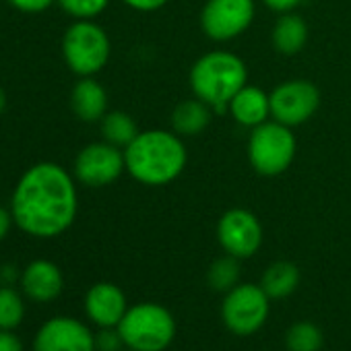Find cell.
Segmentation results:
<instances>
[{
    "label": "cell",
    "instance_id": "20",
    "mask_svg": "<svg viewBox=\"0 0 351 351\" xmlns=\"http://www.w3.org/2000/svg\"><path fill=\"white\" fill-rule=\"evenodd\" d=\"M101 134H104V141H108L110 145H116L120 149H126L134 136L141 132L136 128V122L130 114L126 112H108L101 120Z\"/></svg>",
    "mask_w": 351,
    "mask_h": 351
},
{
    "label": "cell",
    "instance_id": "22",
    "mask_svg": "<svg viewBox=\"0 0 351 351\" xmlns=\"http://www.w3.org/2000/svg\"><path fill=\"white\" fill-rule=\"evenodd\" d=\"M285 345L289 351H320L324 345V337L314 322L300 320L289 326L285 335Z\"/></svg>",
    "mask_w": 351,
    "mask_h": 351
},
{
    "label": "cell",
    "instance_id": "12",
    "mask_svg": "<svg viewBox=\"0 0 351 351\" xmlns=\"http://www.w3.org/2000/svg\"><path fill=\"white\" fill-rule=\"evenodd\" d=\"M34 351H95V335L77 318L54 316L38 328Z\"/></svg>",
    "mask_w": 351,
    "mask_h": 351
},
{
    "label": "cell",
    "instance_id": "33",
    "mask_svg": "<svg viewBox=\"0 0 351 351\" xmlns=\"http://www.w3.org/2000/svg\"><path fill=\"white\" fill-rule=\"evenodd\" d=\"M128 351H132V349H128Z\"/></svg>",
    "mask_w": 351,
    "mask_h": 351
},
{
    "label": "cell",
    "instance_id": "27",
    "mask_svg": "<svg viewBox=\"0 0 351 351\" xmlns=\"http://www.w3.org/2000/svg\"><path fill=\"white\" fill-rule=\"evenodd\" d=\"M122 3L138 13H153L161 7H165L169 0H122Z\"/></svg>",
    "mask_w": 351,
    "mask_h": 351
},
{
    "label": "cell",
    "instance_id": "16",
    "mask_svg": "<svg viewBox=\"0 0 351 351\" xmlns=\"http://www.w3.org/2000/svg\"><path fill=\"white\" fill-rule=\"evenodd\" d=\"M71 108L83 122H97L108 114V93L93 77H81L71 93Z\"/></svg>",
    "mask_w": 351,
    "mask_h": 351
},
{
    "label": "cell",
    "instance_id": "24",
    "mask_svg": "<svg viewBox=\"0 0 351 351\" xmlns=\"http://www.w3.org/2000/svg\"><path fill=\"white\" fill-rule=\"evenodd\" d=\"M58 5L75 19H93L108 9L110 0H58Z\"/></svg>",
    "mask_w": 351,
    "mask_h": 351
},
{
    "label": "cell",
    "instance_id": "4",
    "mask_svg": "<svg viewBox=\"0 0 351 351\" xmlns=\"http://www.w3.org/2000/svg\"><path fill=\"white\" fill-rule=\"evenodd\" d=\"M118 330L124 345L132 351H163L176 337V320L165 306L141 302L128 306Z\"/></svg>",
    "mask_w": 351,
    "mask_h": 351
},
{
    "label": "cell",
    "instance_id": "31",
    "mask_svg": "<svg viewBox=\"0 0 351 351\" xmlns=\"http://www.w3.org/2000/svg\"><path fill=\"white\" fill-rule=\"evenodd\" d=\"M11 223H15L11 211H7L5 207H0V242L7 238V234L11 230Z\"/></svg>",
    "mask_w": 351,
    "mask_h": 351
},
{
    "label": "cell",
    "instance_id": "10",
    "mask_svg": "<svg viewBox=\"0 0 351 351\" xmlns=\"http://www.w3.org/2000/svg\"><path fill=\"white\" fill-rule=\"evenodd\" d=\"M122 171H126L124 149L110 145L108 141L83 147L75 159V178L89 189H101L116 182Z\"/></svg>",
    "mask_w": 351,
    "mask_h": 351
},
{
    "label": "cell",
    "instance_id": "32",
    "mask_svg": "<svg viewBox=\"0 0 351 351\" xmlns=\"http://www.w3.org/2000/svg\"><path fill=\"white\" fill-rule=\"evenodd\" d=\"M5 108H7V95H5L3 87H0V114L5 112Z\"/></svg>",
    "mask_w": 351,
    "mask_h": 351
},
{
    "label": "cell",
    "instance_id": "29",
    "mask_svg": "<svg viewBox=\"0 0 351 351\" xmlns=\"http://www.w3.org/2000/svg\"><path fill=\"white\" fill-rule=\"evenodd\" d=\"M263 3L271 9V11H275V13H291L302 0H263Z\"/></svg>",
    "mask_w": 351,
    "mask_h": 351
},
{
    "label": "cell",
    "instance_id": "2",
    "mask_svg": "<svg viewBox=\"0 0 351 351\" xmlns=\"http://www.w3.org/2000/svg\"><path fill=\"white\" fill-rule=\"evenodd\" d=\"M189 161L180 134L163 128L143 130L124 149L126 171L145 186H165L180 178Z\"/></svg>",
    "mask_w": 351,
    "mask_h": 351
},
{
    "label": "cell",
    "instance_id": "30",
    "mask_svg": "<svg viewBox=\"0 0 351 351\" xmlns=\"http://www.w3.org/2000/svg\"><path fill=\"white\" fill-rule=\"evenodd\" d=\"M17 279H21V273L17 271L15 265H5L3 269H0V283L3 285H13Z\"/></svg>",
    "mask_w": 351,
    "mask_h": 351
},
{
    "label": "cell",
    "instance_id": "23",
    "mask_svg": "<svg viewBox=\"0 0 351 351\" xmlns=\"http://www.w3.org/2000/svg\"><path fill=\"white\" fill-rule=\"evenodd\" d=\"M25 318V304L11 285L0 287V328L15 330Z\"/></svg>",
    "mask_w": 351,
    "mask_h": 351
},
{
    "label": "cell",
    "instance_id": "28",
    "mask_svg": "<svg viewBox=\"0 0 351 351\" xmlns=\"http://www.w3.org/2000/svg\"><path fill=\"white\" fill-rule=\"evenodd\" d=\"M0 351H23V343L13 330L0 328Z\"/></svg>",
    "mask_w": 351,
    "mask_h": 351
},
{
    "label": "cell",
    "instance_id": "15",
    "mask_svg": "<svg viewBox=\"0 0 351 351\" xmlns=\"http://www.w3.org/2000/svg\"><path fill=\"white\" fill-rule=\"evenodd\" d=\"M228 112L240 126L256 128L271 118V97L256 85H244L230 101Z\"/></svg>",
    "mask_w": 351,
    "mask_h": 351
},
{
    "label": "cell",
    "instance_id": "19",
    "mask_svg": "<svg viewBox=\"0 0 351 351\" xmlns=\"http://www.w3.org/2000/svg\"><path fill=\"white\" fill-rule=\"evenodd\" d=\"M300 285V269L289 261H277L265 269L261 277V287L271 300L289 298Z\"/></svg>",
    "mask_w": 351,
    "mask_h": 351
},
{
    "label": "cell",
    "instance_id": "7",
    "mask_svg": "<svg viewBox=\"0 0 351 351\" xmlns=\"http://www.w3.org/2000/svg\"><path fill=\"white\" fill-rule=\"evenodd\" d=\"M271 298L267 291L254 283H238L230 289L221 304V318L228 330L234 335H254L261 330L269 318Z\"/></svg>",
    "mask_w": 351,
    "mask_h": 351
},
{
    "label": "cell",
    "instance_id": "3",
    "mask_svg": "<svg viewBox=\"0 0 351 351\" xmlns=\"http://www.w3.org/2000/svg\"><path fill=\"white\" fill-rule=\"evenodd\" d=\"M248 83V69L228 50L203 54L191 69V89L217 112H228L232 97Z\"/></svg>",
    "mask_w": 351,
    "mask_h": 351
},
{
    "label": "cell",
    "instance_id": "11",
    "mask_svg": "<svg viewBox=\"0 0 351 351\" xmlns=\"http://www.w3.org/2000/svg\"><path fill=\"white\" fill-rule=\"evenodd\" d=\"M217 240L226 254L236 258H250L263 244V226L252 211L236 207L219 217Z\"/></svg>",
    "mask_w": 351,
    "mask_h": 351
},
{
    "label": "cell",
    "instance_id": "17",
    "mask_svg": "<svg viewBox=\"0 0 351 351\" xmlns=\"http://www.w3.org/2000/svg\"><path fill=\"white\" fill-rule=\"evenodd\" d=\"M211 106L199 97L184 99L171 112V128L176 134L184 136H199L211 124Z\"/></svg>",
    "mask_w": 351,
    "mask_h": 351
},
{
    "label": "cell",
    "instance_id": "21",
    "mask_svg": "<svg viewBox=\"0 0 351 351\" xmlns=\"http://www.w3.org/2000/svg\"><path fill=\"white\" fill-rule=\"evenodd\" d=\"M240 273H242L240 271V258H236L232 254H226V256L211 263L209 273H207L209 287L213 291L228 293L230 289H234L240 283Z\"/></svg>",
    "mask_w": 351,
    "mask_h": 351
},
{
    "label": "cell",
    "instance_id": "9",
    "mask_svg": "<svg viewBox=\"0 0 351 351\" xmlns=\"http://www.w3.org/2000/svg\"><path fill=\"white\" fill-rule=\"evenodd\" d=\"M254 0H207L201 11V27L213 42H232L254 21Z\"/></svg>",
    "mask_w": 351,
    "mask_h": 351
},
{
    "label": "cell",
    "instance_id": "26",
    "mask_svg": "<svg viewBox=\"0 0 351 351\" xmlns=\"http://www.w3.org/2000/svg\"><path fill=\"white\" fill-rule=\"evenodd\" d=\"M9 3L23 13H42L48 11L58 0H9Z\"/></svg>",
    "mask_w": 351,
    "mask_h": 351
},
{
    "label": "cell",
    "instance_id": "8",
    "mask_svg": "<svg viewBox=\"0 0 351 351\" xmlns=\"http://www.w3.org/2000/svg\"><path fill=\"white\" fill-rule=\"evenodd\" d=\"M271 118L293 128L306 124L320 106V91L312 81L291 79L279 83L271 93Z\"/></svg>",
    "mask_w": 351,
    "mask_h": 351
},
{
    "label": "cell",
    "instance_id": "13",
    "mask_svg": "<svg viewBox=\"0 0 351 351\" xmlns=\"http://www.w3.org/2000/svg\"><path fill=\"white\" fill-rule=\"evenodd\" d=\"M126 310H128L126 295L114 283H108V281L95 283L93 287H89L85 295V312L89 320L97 324L99 328L118 326Z\"/></svg>",
    "mask_w": 351,
    "mask_h": 351
},
{
    "label": "cell",
    "instance_id": "14",
    "mask_svg": "<svg viewBox=\"0 0 351 351\" xmlns=\"http://www.w3.org/2000/svg\"><path fill=\"white\" fill-rule=\"evenodd\" d=\"M21 289L34 302H52L62 293L64 277L58 265L46 258H38L21 273Z\"/></svg>",
    "mask_w": 351,
    "mask_h": 351
},
{
    "label": "cell",
    "instance_id": "18",
    "mask_svg": "<svg viewBox=\"0 0 351 351\" xmlns=\"http://www.w3.org/2000/svg\"><path fill=\"white\" fill-rule=\"evenodd\" d=\"M271 40L279 54L295 56L298 52L304 50V46L308 42V25L300 15L283 13L273 27Z\"/></svg>",
    "mask_w": 351,
    "mask_h": 351
},
{
    "label": "cell",
    "instance_id": "5",
    "mask_svg": "<svg viewBox=\"0 0 351 351\" xmlns=\"http://www.w3.org/2000/svg\"><path fill=\"white\" fill-rule=\"evenodd\" d=\"M112 44L106 29L91 19H77L62 38V56L66 66L79 77H95L106 69Z\"/></svg>",
    "mask_w": 351,
    "mask_h": 351
},
{
    "label": "cell",
    "instance_id": "25",
    "mask_svg": "<svg viewBox=\"0 0 351 351\" xmlns=\"http://www.w3.org/2000/svg\"><path fill=\"white\" fill-rule=\"evenodd\" d=\"M124 341L118 326H106L95 335V351H122Z\"/></svg>",
    "mask_w": 351,
    "mask_h": 351
},
{
    "label": "cell",
    "instance_id": "6",
    "mask_svg": "<svg viewBox=\"0 0 351 351\" xmlns=\"http://www.w3.org/2000/svg\"><path fill=\"white\" fill-rule=\"evenodd\" d=\"M295 134L289 126L267 120L261 126L252 128L248 138V159L256 173L261 176H279L295 159Z\"/></svg>",
    "mask_w": 351,
    "mask_h": 351
},
{
    "label": "cell",
    "instance_id": "1",
    "mask_svg": "<svg viewBox=\"0 0 351 351\" xmlns=\"http://www.w3.org/2000/svg\"><path fill=\"white\" fill-rule=\"evenodd\" d=\"M79 195L73 176L54 161L32 165L15 186L11 215L34 238H56L77 219Z\"/></svg>",
    "mask_w": 351,
    "mask_h": 351
}]
</instances>
